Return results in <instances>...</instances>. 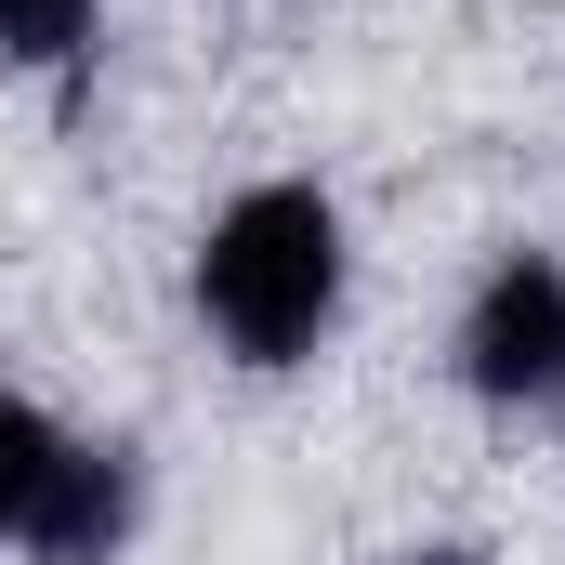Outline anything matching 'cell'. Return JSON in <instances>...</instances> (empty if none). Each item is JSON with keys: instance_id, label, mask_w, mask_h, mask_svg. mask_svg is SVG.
<instances>
[{"instance_id": "2", "label": "cell", "mask_w": 565, "mask_h": 565, "mask_svg": "<svg viewBox=\"0 0 565 565\" xmlns=\"http://www.w3.org/2000/svg\"><path fill=\"white\" fill-rule=\"evenodd\" d=\"M460 382L500 395V408L565 382V277H553V264H500V277H487L473 329H460Z\"/></svg>"}, {"instance_id": "3", "label": "cell", "mask_w": 565, "mask_h": 565, "mask_svg": "<svg viewBox=\"0 0 565 565\" xmlns=\"http://www.w3.org/2000/svg\"><path fill=\"white\" fill-rule=\"evenodd\" d=\"M119 540H132V460H119V447H66V473H53L26 553L40 565H106Z\"/></svg>"}, {"instance_id": "6", "label": "cell", "mask_w": 565, "mask_h": 565, "mask_svg": "<svg viewBox=\"0 0 565 565\" xmlns=\"http://www.w3.org/2000/svg\"><path fill=\"white\" fill-rule=\"evenodd\" d=\"M408 565H473V553H408Z\"/></svg>"}, {"instance_id": "4", "label": "cell", "mask_w": 565, "mask_h": 565, "mask_svg": "<svg viewBox=\"0 0 565 565\" xmlns=\"http://www.w3.org/2000/svg\"><path fill=\"white\" fill-rule=\"evenodd\" d=\"M53 473H66V434L40 422L26 395H0V540H26V526H40Z\"/></svg>"}, {"instance_id": "1", "label": "cell", "mask_w": 565, "mask_h": 565, "mask_svg": "<svg viewBox=\"0 0 565 565\" xmlns=\"http://www.w3.org/2000/svg\"><path fill=\"white\" fill-rule=\"evenodd\" d=\"M198 302L250 369L316 355V329L342 316V211L316 184H250L198 250Z\"/></svg>"}, {"instance_id": "5", "label": "cell", "mask_w": 565, "mask_h": 565, "mask_svg": "<svg viewBox=\"0 0 565 565\" xmlns=\"http://www.w3.org/2000/svg\"><path fill=\"white\" fill-rule=\"evenodd\" d=\"M79 26H93V0H0V53H26V66L79 53Z\"/></svg>"}]
</instances>
